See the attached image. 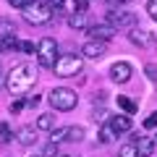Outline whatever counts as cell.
I'll return each instance as SVG.
<instances>
[{"instance_id":"36","label":"cell","mask_w":157,"mask_h":157,"mask_svg":"<svg viewBox=\"0 0 157 157\" xmlns=\"http://www.w3.org/2000/svg\"><path fill=\"white\" fill-rule=\"evenodd\" d=\"M86 3H89V0H86Z\"/></svg>"},{"instance_id":"3","label":"cell","mask_w":157,"mask_h":157,"mask_svg":"<svg viewBox=\"0 0 157 157\" xmlns=\"http://www.w3.org/2000/svg\"><path fill=\"white\" fill-rule=\"evenodd\" d=\"M76 102H78V94L73 89H68V86H55V89L50 92V105L55 107V110H60V113L73 110Z\"/></svg>"},{"instance_id":"34","label":"cell","mask_w":157,"mask_h":157,"mask_svg":"<svg viewBox=\"0 0 157 157\" xmlns=\"http://www.w3.org/2000/svg\"><path fill=\"white\" fill-rule=\"evenodd\" d=\"M0 84H3V78H0Z\"/></svg>"},{"instance_id":"31","label":"cell","mask_w":157,"mask_h":157,"mask_svg":"<svg viewBox=\"0 0 157 157\" xmlns=\"http://www.w3.org/2000/svg\"><path fill=\"white\" fill-rule=\"evenodd\" d=\"M60 3H63V0H50V6H60Z\"/></svg>"},{"instance_id":"13","label":"cell","mask_w":157,"mask_h":157,"mask_svg":"<svg viewBox=\"0 0 157 157\" xmlns=\"http://www.w3.org/2000/svg\"><path fill=\"white\" fill-rule=\"evenodd\" d=\"M18 144L21 147H32L34 141H37V128L34 126H24V128H18Z\"/></svg>"},{"instance_id":"10","label":"cell","mask_w":157,"mask_h":157,"mask_svg":"<svg viewBox=\"0 0 157 157\" xmlns=\"http://www.w3.org/2000/svg\"><path fill=\"white\" fill-rule=\"evenodd\" d=\"M89 34H92V39L107 42V39L115 37V29H113L110 24H92V26H89Z\"/></svg>"},{"instance_id":"25","label":"cell","mask_w":157,"mask_h":157,"mask_svg":"<svg viewBox=\"0 0 157 157\" xmlns=\"http://www.w3.org/2000/svg\"><path fill=\"white\" fill-rule=\"evenodd\" d=\"M13 8H18V11H24L26 6H32V3H37V0H8Z\"/></svg>"},{"instance_id":"33","label":"cell","mask_w":157,"mask_h":157,"mask_svg":"<svg viewBox=\"0 0 157 157\" xmlns=\"http://www.w3.org/2000/svg\"><path fill=\"white\" fill-rule=\"evenodd\" d=\"M58 157H71V155H58Z\"/></svg>"},{"instance_id":"28","label":"cell","mask_w":157,"mask_h":157,"mask_svg":"<svg viewBox=\"0 0 157 157\" xmlns=\"http://www.w3.org/2000/svg\"><path fill=\"white\" fill-rule=\"evenodd\" d=\"M144 128H157V110H155V113H152V115L144 121Z\"/></svg>"},{"instance_id":"14","label":"cell","mask_w":157,"mask_h":157,"mask_svg":"<svg viewBox=\"0 0 157 157\" xmlns=\"http://www.w3.org/2000/svg\"><path fill=\"white\" fill-rule=\"evenodd\" d=\"M37 131H52L55 128V115L52 113H42V115L37 118V126H34Z\"/></svg>"},{"instance_id":"12","label":"cell","mask_w":157,"mask_h":157,"mask_svg":"<svg viewBox=\"0 0 157 157\" xmlns=\"http://www.w3.org/2000/svg\"><path fill=\"white\" fill-rule=\"evenodd\" d=\"M107 126L113 128V134H128L131 131V118L128 115H113Z\"/></svg>"},{"instance_id":"24","label":"cell","mask_w":157,"mask_h":157,"mask_svg":"<svg viewBox=\"0 0 157 157\" xmlns=\"http://www.w3.org/2000/svg\"><path fill=\"white\" fill-rule=\"evenodd\" d=\"M18 50H21L24 55H34V52H37V47H34V42H29V39H24L21 45H18Z\"/></svg>"},{"instance_id":"5","label":"cell","mask_w":157,"mask_h":157,"mask_svg":"<svg viewBox=\"0 0 157 157\" xmlns=\"http://www.w3.org/2000/svg\"><path fill=\"white\" fill-rule=\"evenodd\" d=\"M37 60L42 68H52L58 60V42L52 37H45V39H39V45H37Z\"/></svg>"},{"instance_id":"32","label":"cell","mask_w":157,"mask_h":157,"mask_svg":"<svg viewBox=\"0 0 157 157\" xmlns=\"http://www.w3.org/2000/svg\"><path fill=\"white\" fill-rule=\"evenodd\" d=\"M110 3H118V6H121V3H128V0H110Z\"/></svg>"},{"instance_id":"20","label":"cell","mask_w":157,"mask_h":157,"mask_svg":"<svg viewBox=\"0 0 157 157\" xmlns=\"http://www.w3.org/2000/svg\"><path fill=\"white\" fill-rule=\"evenodd\" d=\"M84 139V128L81 126H68V141H81Z\"/></svg>"},{"instance_id":"21","label":"cell","mask_w":157,"mask_h":157,"mask_svg":"<svg viewBox=\"0 0 157 157\" xmlns=\"http://www.w3.org/2000/svg\"><path fill=\"white\" fill-rule=\"evenodd\" d=\"M13 139V131L8 123H0V144H8V141Z\"/></svg>"},{"instance_id":"9","label":"cell","mask_w":157,"mask_h":157,"mask_svg":"<svg viewBox=\"0 0 157 157\" xmlns=\"http://www.w3.org/2000/svg\"><path fill=\"white\" fill-rule=\"evenodd\" d=\"M81 55H84L86 60H100V58L105 55V42H100V39L84 42V45H81Z\"/></svg>"},{"instance_id":"4","label":"cell","mask_w":157,"mask_h":157,"mask_svg":"<svg viewBox=\"0 0 157 157\" xmlns=\"http://www.w3.org/2000/svg\"><path fill=\"white\" fill-rule=\"evenodd\" d=\"M21 13H24V18H26L29 24H34V26L52 21V16H55V11H52L50 3H39V0H37V3H32V6H26Z\"/></svg>"},{"instance_id":"11","label":"cell","mask_w":157,"mask_h":157,"mask_svg":"<svg viewBox=\"0 0 157 157\" xmlns=\"http://www.w3.org/2000/svg\"><path fill=\"white\" fill-rule=\"evenodd\" d=\"M134 144H136V157H152V155H155L157 141L152 139V136H139Z\"/></svg>"},{"instance_id":"19","label":"cell","mask_w":157,"mask_h":157,"mask_svg":"<svg viewBox=\"0 0 157 157\" xmlns=\"http://www.w3.org/2000/svg\"><path fill=\"white\" fill-rule=\"evenodd\" d=\"M60 141H68V128H52L50 131V144H60Z\"/></svg>"},{"instance_id":"2","label":"cell","mask_w":157,"mask_h":157,"mask_svg":"<svg viewBox=\"0 0 157 157\" xmlns=\"http://www.w3.org/2000/svg\"><path fill=\"white\" fill-rule=\"evenodd\" d=\"M81 68H84V60H81L78 55H58L52 71H55V76H60V78H71V76H78Z\"/></svg>"},{"instance_id":"1","label":"cell","mask_w":157,"mask_h":157,"mask_svg":"<svg viewBox=\"0 0 157 157\" xmlns=\"http://www.w3.org/2000/svg\"><path fill=\"white\" fill-rule=\"evenodd\" d=\"M34 81H37V71H34L32 66H26V63H18V66L11 68V73H8V78H6V86H8L11 94L21 97L34 86Z\"/></svg>"},{"instance_id":"29","label":"cell","mask_w":157,"mask_h":157,"mask_svg":"<svg viewBox=\"0 0 157 157\" xmlns=\"http://www.w3.org/2000/svg\"><path fill=\"white\" fill-rule=\"evenodd\" d=\"M147 13L157 21V0H149V3H147Z\"/></svg>"},{"instance_id":"15","label":"cell","mask_w":157,"mask_h":157,"mask_svg":"<svg viewBox=\"0 0 157 157\" xmlns=\"http://www.w3.org/2000/svg\"><path fill=\"white\" fill-rule=\"evenodd\" d=\"M68 24H71V29H89L86 13H71V16H68Z\"/></svg>"},{"instance_id":"16","label":"cell","mask_w":157,"mask_h":157,"mask_svg":"<svg viewBox=\"0 0 157 157\" xmlns=\"http://www.w3.org/2000/svg\"><path fill=\"white\" fill-rule=\"evenodd\" d=\"M13 34H16V24H13L11 18H0V39L13 37Z\"/></svg>"},{"instance_id":"17","label":"cell","mask_w":157,"mask_h":157,"mask_svg":"<svg viewBox=\"0 0 157 157\" xmlns=\"http://www.w3.org/2000/svg\"><path fill=\"white\" fill-rule=\"evenodd\" d=\"M18 45H21V42L16 39V34H13V37H6V39H0V52H16Z\"/></svg>"},{"instance_id":"30","label":"cell","mask_w":157,"mask_h":157,"mask_svg":"<svg viewBox=\"0 0 157 157\" xmlns=\"http://www.w3.org/2000/svg\"><path fill=\"white\" fill-rule=\"evenodd\" d=\"M24 105H26L24 100H16V102H11V113H21V110H24Z\"/></svg>"},{"instance_id":"23","label":"cell","mask_w":157,"mask_h":157,"mask_svg":"<svg viewBox=\"0 0 157 157\" xmlns=\"http://www.w3.org/2000/svg\"><path fill=\"white\" fill-rule=\"evenodd\" d=\"M118 157H136V144L134 141H131V144H123L121 152H118Z\"/></svg>"},{"instance_id":"6","label":"cell","mask_w":157,"mask_h":157,"mask_svg":"<svg viewBox=\"0 0 157 157\" xmlns=\"http://www.w3.org/2000/svg\"><path fill=\"white\" fill-rule=\"evenodd\" d=\"M107 24L115 32L118 29H134L136 26V13L123 11V8H113V11H107Z\"/></svg>"},{"instance_id":"26","label":"cell","mask_w":157,"mask_h":157,"mask_svg":"<svg viewBox=\"0 0 157 157\" xmlns=\"http://www.w3.org/2000/svg\"><path fill=\"white\" fill-rule=\"evenodd\" d=\"M144 71H147V76H149V81H157V66L155 63H147Z\"/></svg>"},{"instance_id":"27","label":"cell","mask_w":157,"mask_h":157,"mask_svg":"<svg viewBox=\"0 0 157 157\" xmlns=\"http://www.w3.org/2000/svg\"><path fill=\"white\" fill-rule=\"evenodd\" d=\"M42 157H58V144H47L45 152H42Z\"/></svg>"},{"instance_id":"18","label":"cell","mask_w":157,"mask_h":157,"mask_svg":"<svg viewBox=\"0 0 157 157\" xmlns=\"http://www.w3.org/2000/svg\"><path fill=\"white\" fill-rule=\"evenodd\" d=\"M118 107H123L126 115H134V113H136V102H131L126 94H118Z\"/></svg>"},{"instance_id":"8","label":"cell","mask_w":157,"mask_h":157,"mask_svg":"<svg viewBox=\"0 0 157 157\" xmlns=\"http://www.w3.org/2000/svg\"><path fill=\"white\" fill-rule=\"evenodd\" d=\"M131 73H134V68H131V63H126V60H118V63L110 66V78L115 81V84L131 81Z\"/></svg>"},{"instance_id":"7","label":"cell","mask_w":157,"mask_h":157,"mask_svg":"<svg viewBox=\"0 0 157 157\" xmlns=\"http://www.w3.org/2000/svg\"><path fill=\"white\" fill-rule=\"evenodd\" d=\"M128 39L134 42L136 47H144V50H155V47H157V34L155 32H147V29H139V26H134L128 32Z\"/></svg>"},{"instance_id":"35","label":"cell","mask_w":157,"mask_h":157,"mask_svg":"<svg viewBox=\"0 0 157 157\" xmlns=\"http://www.w3.org/2000/svg\"><path fill=\"white\" fill-rule=\"evenodd\" d=\"M155 141H157V136H155Z\"/></svg>"},{"instance_id":"22","label":"cell","mask_w":157,"mask_h":157,"mask_svg":"<svg viewBox=\"0 0 157 157\" xmlns=\"http://www.w3.org/2000/svg\"><path fill=\"white\" fill-rule=\"evenodd\" d=\"M113 139H115L113 128H110V126H102V128H100V141H102V144H110Z\"/></svg>"}]
</instances>
